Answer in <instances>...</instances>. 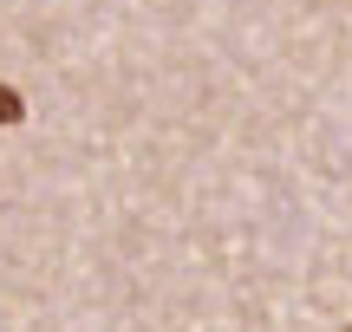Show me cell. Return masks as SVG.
Returning a JSON list of instances; mask_svg holds the SVG:
<instances>
[{
	"label": "cell",
	"instance_id": "cell-1",
	"mask_svg": "<svg viewBox=\"0 0 352 332\" xmlns=\"http://www.w3.org/2000/svg\"><path fill=\"white\" fill-rule=\"evenodd\" d=\"M0 117H20V104H13V91L0 85Z\"/></svg>",
	"mask_w": 352,
	"mask_h": 332
}]
</instances>
